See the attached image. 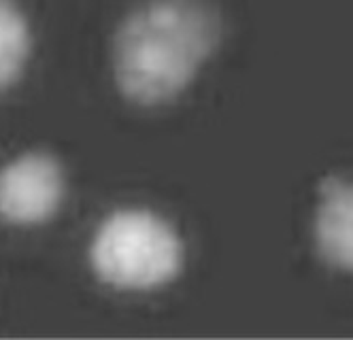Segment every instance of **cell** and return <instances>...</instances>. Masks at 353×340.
Instances as JSON below:
<instances>
[{
  "label": "cell",
  "instance_id": "1",
  "mask_svg": "<svg viewBox=\"0 0 353 340\" xmlns=\"http://www.w3.org/2000/svg\"><path fill=\"white\" fill-rule=\"evenodd\" d=\"M217 39L219 17L205 0H151L119 26L115 81L139 104L164 102L192 81Z\"/></svg>",
  "mask_w": 353,
  "mask_h": 340
},
{
  "label": "cell",
  "instance_id": "2",
  "mask_svg": "<svg viewBox=\"0 0 353 340\" xmlns=\"http://www.w3.org/2000/svg\"><path fill=\"white\" fill-rule=\"evenodd\" d=\"M90 257L96 274L105 283L125 290H149L176 274L181 266V243L158 215L125 208L100 223Z\"/></svg>",
  "mask_w": 353,
  "mask_h": 340
},
{
  "label": "cell",
  "instance_id": "3",
  "mask_svg": "<svg viewBox=\"0 0 353 340\" xmlns=\"http://www.w3.org/2000/svg\"><path fill=\"white\" fill-rule=\"evenodd\" d=\"M64 198V172L54 155L28 151L0 168V219L37 226L54 217Z\"/></svg>",
  "mask_w": 353,
  "mask_h": 340
},
{
  "label": "cell",
  "instance_id": "4",
  "mask_svg": "<svg viewBox=\"0 0 353 340\" xmlns=\"http://www.w3.org/2000/svg\"><path fill=\"white\" fill-rule=\"evenodd\" d=\"M315 237L330 264L353 270V181H330L323 186Z\"/></svg>",
  "mask_w": 353,
  "mask_h": 340
},
{
  "label": "cell",
  "instance_id": "5",
  "mask_svg": "<svg viewBox=\"0 0 353 340\" xmlns=\"http://www.w3.org/2000/svg\"><path fill=\"white\" fill-rule=\"evenodd\" d=\"M28 58V21L11 0H0V92H5L19 79Z\"/></svg>",
  "mask_w": 353,
  "mask_h": 340
}]
</instances>
